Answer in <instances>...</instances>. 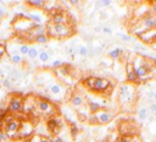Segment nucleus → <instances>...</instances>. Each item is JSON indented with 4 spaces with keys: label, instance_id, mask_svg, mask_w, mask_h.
<instances>
[{
    "label": "nucleus",
    "instance_id": "obj_1",
    "mask_svg": "<svg viewBox=\"0 0 156 142\" xmlns=\"http://www.w3.org/2000/svg\"><path fill=\"white\" fill-rule=\"evenodd\" d=\"M135 101V85L133 84H123L121 85L118 91V102L121 106H128Z\"/></svg>",
    "mask_w": 156,
    "mask_h": 142
},
{
    "label": "nucleus",
    "instance_id": "obj_2",
    "mask_svg": "<svg viewBox=\"0 0 156 142\" xmlns=\"http://www.w3.org/2000/svg\"><path fill=\"white\" fill-rule=\"evenodd\" d=\"M85 86L89 88L91 91L94 92H105L110 86H111V83L109 79L106 78H99V77H89L84 80Z\"/></svg>",
    "mask_w": 156,
    "mask_h": 142
},
{
    "label": "nucleus",
    "instance_id": "obj_3",
    "mask_svg": "<svg viewBox=\"0 0 156 142\" xmlns=\"http://www.w3.org/2000/svg\"><path fill=\"white\" fill-rule=\"evenodd\" d=\"M48 29L51 31L50 35L55 38H66L73 34V28L70 24H53L48 27Z\"/></svg>",
    "mask_w": 156,
    "mask_h": 142
},
{
    "label": "nucleus",
    "instance_id": "obj_4",
    "mask_svg": "<svg viewBox=\"0 0 156 142\" xmlns=\"http://www.w3.org/2000/svg\"><path fill=\"white\" fill-rule=\"evenodd\" d=\"M36 108H37L38 112L43 113V114H49L50 116L54 113V106L45 100H38L36 102Z\"/></svg>",
    "mask_w": 156,
    "mask_h": 142
},
{
    "label": "nucleus",
    "instance_id": "obj_5",
    "mask_svg": "<svg viewBox=\"0 0 156 142\" xmlns=\"http://www.w3.org/2000/svg\"><path fill=\"white\" fill-rule=\"evenodd\" d=\"M20 126H21V122L18 120H12L10 122L9 124H6L5 126V135L10 138H15L18 134V130H20Z\"/></svg>",
    "mask_w": 156,
    "mask_h": 142
},
{
    "label": "nucleus",
    "instance_id": "obj_6",
    "mask_svg": "<svg viewBox=\"0 0 156 142\" xmlns=\"http://www.w3.org/2000/svg\"><path fill=\"white\" fill-rule=\"evenodd\" d=\"M33 131H34V128H33L32 123L23 122V123H21V126H20V130H18V134H17V137H20V138H27V137H29L30 135L33 134Z\"/></svg>",
    "mask_w": 156,
    "mask_h": 142
},
{
    "label": "nucleus",
    "instance_id": "obj_7",
    "mask_svg": "<svg viewBox=\"0 0 156 142\" xmlns=\"http://www.w3.org/2000/svg\"><path fill=\"white\" fill-rule=\"evenodd\" d=\"M23 109V100L20 96H14L9 103L8 110L11 113H18Z\"/></svg>",
    "mask_w": 156,
    "mask_h": 142
},
{
    "label": "nucleus",
    "instance_id": "obj_8",
    "mask_svg": "<svg viewBox=\"0 0 156 142\" xmlns=\"http://www.w3.org/2000/svg\"><path fill=\"white\" fill-rule=\"evenodd\" d=\"M126 74H127V81L129 84H140L142 81L139 80V78L137 77L135 72H134V68H133V65H132V61H129L127 63V67H126Z\"/></svg>",
    "mask_w": 156,
    "mask_h": 142
},
{
    "label": "nucleus",
    "instance_id": "obj_9",
    "mask_svg": "<svg viewBox=\"0 0 156 142\" xmlns=\"http://www.w3.org/2000/svg\"><path fill=\"white\" fill-rule=\"evenodd\" d=\"M138 38L142 40V43L145 44H154L156 43V29H151V31H146L143 34L138 35Z\"/></svg>",
    "mask_w": 156,
    "mask_h": 142
},
{
    "label": "nucleus",
    "instance_id": "obj_10",
    "mask_svg": "<svg viewBox=\"0 0 156 142\" xmlns=\"http://www.w3.org/2000/svg\"><path fill=\"white\" fill-rule=\"evenodd\" d=\"M95 116L98 118V124H107L113 119V114L109 110H100L95 113Z\"/></svg>",
    "mask_w": 156,
    "mask_h": 142
},
{
    "label": "nucleus",
    "instance_id": "obj_11",
    "mask_svg": "<svg viewBox=\"0 0 156 142\" xmlns=\"http://www.w3.org/2000/svg\"><path fill=\"white\" fill-rule=\"evenodd\" d=\"M60 120L56 119V118H50L48 119L46 122V128H48V131H50L51 134H57L60 131Z\"/></svg>",
    "mask_w": 156,
    "mask_h": 142
},
{
    "label": "nucleus",
    "instance_id": "obj_12",
    "mask_svg": "<svg viewBox=\"0 0 156 142\" xmlns=\"http://www.w3.org/2000/svg\"><path fill=\"white\" fill-rule=\"evenodd\" d=\"M53 24H67L66 15L64 12H54V15H53Z\"/></svg>",
    "mask_w": 156,
    "mask_h": 142
},
{
    "label": "nucleus",
    "instance_id": "obj_13",
    "mask_svg": "<svg viewBox=\"0 0 156 142\" xmlns=\"http://www.w3.org/2000/svg\"><path fill=\"white\" fill-rule=\"evenodd\" d=\"M122 53H123V50H122L121 47H115V49H112V50H110V51L107 52L109 57H110V59H113V60L119 59Z\"/></svg>",
    "mask_w": 156,
    "mask_h": 142
},
{
    "label": "nucleus",
    "instance_id": "obj_14",
    "mask_svg": "<svg viewBox=\"0 0 156 142\" xmlns=\"http://www.w3.org/2000/svg\"><path fill=\"white\" fill-rule=\"evenodd\" d=\"M9 79L11 83H16V81L21 80V72L18 69H11L9 73Z\"/></svg>",
    "mask_w": 156,
    "mask_h": 142
},
{
    "label": "nucleus",
    "instance_id": "obj_15",
    "mask_svg": "<svg viewBox=\"0 0 156 142\" xmlns=\"http://www.w3.org/2000/svg\"><path fill=\"white\" fill-rule=\"evenodd\" d=\"M28 5L32 8H37V9H43L46 5L45 0H28Z\"/></svg>",
    "mask_w": 156,
    "mask_h": 142
},
{
    "label": "nucleus",
    "instance_id": "obj_16",
    "mask_svg": "<svg viewBox=\"0 0 156 142\" xmlns=\"http://www.w3.org/2000/svg\"><path fill=\"white\" fill-rule=\"evenodd\" d=\"M49 91L54 95H60V94H62V91H64V88H62L61 84H53L49 86Z\"/></svg>",
    "mask_w": 156,
    "mask_h": 142
},
{
    "label": "nucleus",
    "instance_id": "obj_17",
    "mask_svg": "<svg viewBox=\"0 0 156 142\" xmlns=\"http://www.w3.org/2000/svg\"><path fill=\"white\" fill-rule=\"evenodd\" d=\"M88 106H89V110L93 113V114H95V113L100 112V109H101L100 103L99 102H95V101H89Z\"/></svg>",
    "mask_w": 156,
    "mask_h": 142
},
{
    "label": "nucleus",
    "instance_id": "obj_18",
    "mask_svg": "<svg viewBox=\"0 0 156 142\" xmlns=\"http://www.w3.org/2000/svg\"><path fill=\"white\" fill-rule=\"evenodd\" d=\"M148 117H149V109L145 107H140L138 109V119L144 122L145 119H148Z\"/></svg>",
    "mask_w": 156,
    "mask_h": 142
},
{
    "label": "nucleus",
    "instance_id": "obj_19",
    "mask_svg": "<svg viewBox=\"0 0 156 142\" xmlns=\"http://www.w3.org/2000/svg\"><path fill=\"white\" fill-rule=\"evenodd\" d=\"M71 102H72V104L73 106H76V107H79V106H82L83 104V97L81 96V95H75V96H72V98H71Z\"/></svg>",
    "mask_w": 156,
    "mask_h": 142
},
{
    "label": "nucleus",
    "instance_id": "obj_20",
    "mask_svg": "<svg viewBox=\"0 0 156 142\" xmlns=\"http://www.w3.org/2000/svg\"><path fill=\"white\" fill-rule=\"evenodd\" d=\"M76 52L78 53V55H81V56H88V53H89V50H88V47L87 46H84V45H78L77 46V49H76Z\"/></svg>",
    "mask_w": 156,
    "mask_h": 142
},
{
    "label": "nucleus",
    "instance_id": "obj_21",
    "mask_svg": "<svg viewBox=\"0 0 156 142\" xmlns=\"http://www.w3.org/2000/svg\"><path fill=\"white\" fill-rule=\"evenodd\" d=\"M45 27L40 23V24H37L36 26V29L33 31V33L36 34V37H38V35H43V34H45Z\"/></svg>",
    "mask_w": 156,
    "mask_h": 142
},
{
    "label": "nucleus",
    "instance_id": "obj_22",
    "mask_svg": "<svg viewBox=\"0 0 156 142\" xmlns=\"http://www.w3.org/2000/svg\"><path fill=\"white\" fill-rule=\"evenodd\" d=\"M38 55H39V51L36 49V47H29V51H28V59L30 60H34L38 57Z\"/></svg>",
    "mask_w": 156,
    "mask_h": 142
},
{
    "label": "nucleus",
    "instance_id": "obj_23",
    "mask_svg": "<svg viewBox=\"0 0 156 142\" xmlns=\"http://www.w3.org/2000/svg\"><path fill=\"white\" fill-rule=\"evenodd\" d=\"M49 56H50L49 52H46V51H40L39 55H38V57H39V61H40V62H46V61H49Z\"/></svg>",
    "mask_w": 156,
    "mask_h": 142
},
{
    "label": "nucleus",
    "instance_id": "obj_24",
    "mask_svg": "<svg viewBox=\"0 0 156 142\" xmlns=\"http://www.w3.org/2000/svg\"><path fill=\"white\" fill-rule=\"evenodd\" d=\"M11 61H12V63H15V65H20V63L23 61V59H22V56H21L20 53H17V55H12V56H11Z\"/></svg>",
    "mask_w": 156,
    "mask_h": 142
},
{
    "label": "nucleus",
    "instance_id": "obj_25",
    "mask_svg": "<svg viewBox=\"0 0 156 142\" xmlns=\"http://www.w3.org/2000/svg\"><path fill=\"white\" fill-rule=\"evenodd\" d=\"M34 41H36V43H38V44H45V43L48 41V37H46V34L38 35V37H36V38H34Z\"/></svg>",
    "mask_w": 156,
    "mask_h": 142
},
{
    "label": "nucleus",
    "instance_id": "obj_26",
    "mask_svg": "<svg viewBox=\"0 0 156 142\" xmlns=\"http://www.w3.org/2000/svg\"><path fill=\"white\" fill-rule=\"evenodd\" d=\"M111 0H101V2H97V8H107L111 5Z\"/></svg>",
    "mask_w": 156,
    "mask_h": 142
},
{
    "label": "nucleus",
    "instance_id": "obj_27",
    "mask_svg": "<svg viewBox=\"0 0 156 142\" xmlns=\"http://www.w3.org/2000/svg\"><path fill=\"white\" fill-rule=\"evenodd\" d=\"M27 17L30 18V20H33L34 22H37V24H40V22H42V17L39 15H37V14H29Z\"/></svg>",
    "mask_w": 156,
    "mask_h": 142
},
{
    "label": "nucleus",
    "instance_id": "obj_28",
    "mask_svg": "<svg viewBox=\"0 0 156 142\" xmlns=\"http://www.w3.org/2000/svg\"><path fill=\"white\" fill-rule=\"evenodd\" d=\"M148 109H149L150 114L155 118V117H156V103H155V102H151V103L149 104V108H148Z\"/></svg>",
    "mask_w": 156,
    "mask_h": 142
},
{
    "label": "nucleus",
    "instance_id": "obj_29",
    "mask_svg": "<svg viewBox=\"0 0 156 142\" xmlns=\"http://www.w3.org/2000/svg\"><path fill=\"white\" fill-rule=\"evenodd\" d=\"M18 51L21 55H28V51H29V46L27 44H22L20 47H18Z\"/></svg>",
    "mask_w": 156,
    "mask_h": 142
},
{
    "label": "nucleus",
    "instance_id": "obj_30",
    "mask_svg": "<svg viewBox=\"0 0 156 142\" xmlns=\"http://www.w3.org/2000/svg\"><path fill=\"white\" fill-rule=\"evenodd\" d=\"M2 84L4 85L5 88H8V89H11V88H12V83L10 81L9 78H3V79H2Z\"/></svg>",
    "mask_w": 156,
    "mask_h": 142
},
{
    "label": "nucleus",
    "instance_id": "obj_31",
    "mask_svg": "<svg viewBox=\"0 0 156 142\" xmlns=\"http://www.w3.org/2000/svg\"><path fill=\"white\" fill-rule=\"evenodd\" d=\"M117 37H119L123 41H132V37L127 35V34H123V33H117Z\"/></svg>",
    "mask_w": 156,
    "mask_h": 142
},
{
    "label": "nucleus",
    "instance_id": "obj_32",
    "mask_svg": "<svg viewBox=\"0 0 156 142\" xmlns=\"http://www.w3.org/2000/svg\"><path fill=\"white\" fill-rule=\"evenodd\" d=\"M53 68H61L62 66H64V62H62V60H55L53 63H51Z\"/></svg>",
    "mask_w": 156,
    "mask_h": 142
},
{
    "label": "nucleus",
    "instance_id": "obj_33",
    "mask_svg": "<svg viewBox=\"0 0 156 142\" xmlns=\"http://www.w3.org/2000/svg\"><path fill=\"white\" fill-rule=\"evenodd\" d=\"M117 142H133V138H132V136H122V137H119V140Z\"/></svg>",
    "mask_w": 156,
    "mask_h": 142
},
{
    "label": "nucleus",
    "instance_id": "obj_34",
    "mask_svg": "<svg viewBox=\"0 0 156 142\" xmlns=\"http://www.w3.org/2000/svg\"><path fill=\"white\" fill-rule=\"evenodd\" d=\"M60 72H61L62 74H68V73H70V67L64 65V66H62V67L60 68Z\"/></svg>",
    "mask_w": 156,
    "mask_h": 142
},
{
    "label": "nucleus",
    "instance_id": "obj_35",
    "mask_svg": "<svg viewBox=\"0 0 156 142\" xmlns=\"http://www.w3.org/2000/svg\"><path fill=\"white\" fill-rule=\"evenodd\" d=\"M101 32L104 33V34H112V29H111V28L110 27H103L101 28Z\"/></svg>",
    "mask_w": 156,
    "mask_h": 142
},
{
    "label": "nucleus",
    "instance_id": "obj_36",
    "mask_svg": "<svg viewBox=\"0 0 156 142\" xmlns=\"http://www.w3.org/2000/svg\"><path fill=\"white\" fill-rule=\"evenodd\" d=\"M40 140H42V137L39 136V135H36V136H32L29 140H28V142H40Z\"/></svg>",
    "mask_w": 156,
    "mask_h": 142
},
{
    "label": "nucleus",
    "instance_id": "obj_37",
    "mask_svg": "<svg viewBox=\"0 0 156 142\" xmlns=\"http://www.w3.org/2000/svg\"><path fill=\"white\" fill-rule=\"evenodd\" d=\"M151 15H156V2L151 4Z\"/></svg>",
    "mask_w": 156,
    "mask_h": 142
},
{
    "label": "nucleus",
    "instance_id": "obj_38",
    "mask_svg": "<svg viewBox=\"0 0 156 142\" xmlns=\"http://www.w3.org/2000/svg\"><path fill=\"white\" fill-rule=\"evenodd\" d=\"M134 49H135V50H145L146 47H145V46H143V45H139V44H135V45H134Z\"/></svg>",
    "mask_w": 156,
    "mask_h": 142
},
{
    "label": "nucleus",
    "instance_id": "obj_39",
    "mask_svg": "<svg viewBox=\"0 0 156 142\" xmlns=\"http://www.w3.org/2000/svg\"><path fill=\"white\" fill-rule=\"evenodd\" d=\"M8 136L5 135V132H0V141H6Z\"/></svg>",
    "mask_w": 156,
    "mask_h": 142
},
{
    "label": "nucleus",
    "instance_id": "obj_40",
    "mask_svg": "<svg viewBox=\"0 0 156 142\" xmlns=\"http://www.w3.org/2000/svg\"><path fill=\"white\" fill-rule=\"evenodd\" d=\"M54 142H64V138H62V137H56V138H54Z\"/></svg>",
    "mask_w": 156,
    "mask_h": 142
},
{
    "label": "nucleus",
    "instance_id": "obj_41",
    "mask_svg": "<svg viewBox=\"0 0 156 142\" xmlns=\"http://www.w3.org/2000/svg\"><path fill=\"white\" fill-rule=\"evenodd\" d=\"M5 15V9L0 6V16H4Z\"/></svg>",
    "mask_w": 156,
    "mask_h": 142
},
{
    "label": "nucleus",
    "instance_id": "obj_42",
    "mask_svg": "<svg viewBox=\"0 0 156 142\" xmlns=\"http://www.w3.org/2000/svg\"><path fill=\"white\" fill-rule=\"evenodd\" d=\"M68 3H71L72 5H77V4H78V2H77V0H70Z\"/></svg>",
    "mask_w": 156,
    "mask_h": 142
},
{
    "label": "nucleus",
    "instance_id": "obj_43",
    "mask_svg": "<svg viewBox=\"0 0 156 142\" xmlns=\"http://www.w3.org/2000/svg\"><path fill=\"white\" fill-rule=\"evenodd\" d=\"M101 28H103V27H95V28H94V31L99 33V32H101Z\"/></svg>",
    "mask_w": 156,
    "mask_h": 142
},
{
    "label": "nucleus",
    "instance_id": "obj_44",
    "mask_svg": "<svg viewBox=\"0 0 156 142\" xmlns=\"http://www.w3.org/2000/svg\"><path fill=\"white\" fill-rule=\"evenodd\" d=\"M4 51H5L4 47H0V57H2V56L4 55Z\"/></svg>",
    "mask_w": 156,
    "mask_h": 142
},
{
    "label": "nucleus",
    "instance_id": "obj_45",
    "mask_svg": "<svg viewBox=\"0 0 156 142\" xmlns=\"http://www.w3.org/2000/svg\"><path fill=\"white\" fill-rule=\"evenodd\" d=\"M152 100H154V102L156 103V91H155V92H152Z\"/></svg>",
    "mask_w": 156,
    "mask_h": 142
},
{
    "label": "nucleus",
    "instance_id": "obj_46",
    "mask_svg": "<svg viewBox=\"0 0 156 142\" xmlns=\"http://www.w3.org/2000/svg\"><path fill=\"white\" fill-rule=\"evenodd\" d=\"M40 142H51V141H50V140H46V138H44V137H42Z\"/></svg>",
    "mask_w": 156,
    "mask_h": 142
},
{
    "label": "nucleus",
    "instance_id": "obj_47",
    "mask_svg": "<svg viewBox=\"0 0 156 142\" xmlns=\"http://www.w3.org/2000/svg\"><path fill=\"white\" fill-rule=\"evenodd\" d=\"M154 80H155V81H156V75H155V77H154Z\"/></svg>",
    "mask_w": 156,
    "mask_h": 142
}]
</instances>
